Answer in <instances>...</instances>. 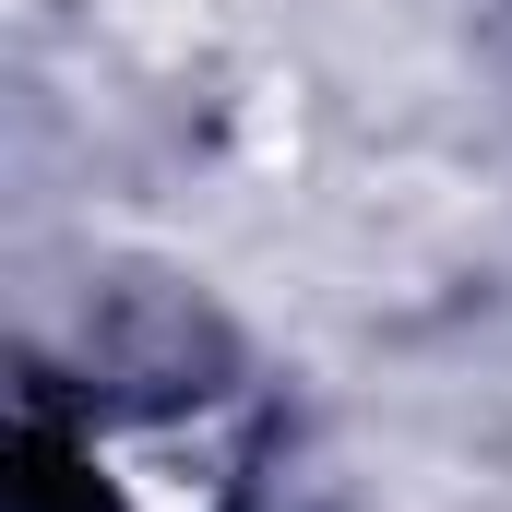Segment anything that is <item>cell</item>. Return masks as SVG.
<instances>
[{"label": "cell", "instance_id": "1", "mask_svg": "<svg viewBox=\"0 0 512 512\" xmlns=\"http://www.w3.org/2000/svg\"><path fill=\"white\" fill-rule=\"evenodd\" d=\"M84 477L108 512H251V405L131 393L84 429Z\"/></svg>", "mask_w": 512, "mask_h": 512}]
</instances>
